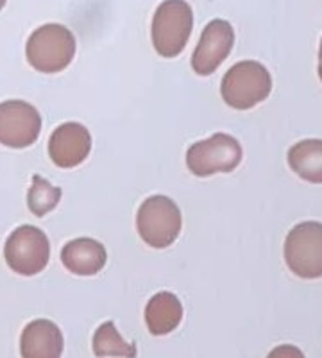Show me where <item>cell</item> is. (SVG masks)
Returning <instances> with one entry per match:
<instances>
[{
  "instance_id": "obj_1",
  "label": "cell",
  "mask_w": 322,
  "mask_h": 358,
  "mask_svg": "<svg viewBox=\"0 0 322 358\" xmlns=\"http://www.w3.org/2000/svg\"><path fill=\"white\" fill-rule=\"evenodd\" d=\"M29 65L41 73L63 72L75 57V36L61 24H45L33 31L25 45Z\"/></svg>"
},
{
  "instance_id": "obj_2",
  "label": "cell",
  "mask_w": 322,
  "mask_h": 358,
  "mask_svg": "<svg viewBox=\"0 0 322 358\" xmlns=\"http://www.w3.org/2000/svg\"><path fill=\"white\" fill-rule=\"evenodd\" d=\"M272 92V78L260 62L245 59L233 65L221 83L224 102L233 110H251Z\"/></svg>"
},
{
  "instance_id": "obj_3",
  "label": "cell",
  "mask_w": 322,
  "mask_h": 358,
  "mask_svg": "<svg viewBox=\"0 0 322 358\" xmlns=\"http://www.w3.org/2000/svg\"><path fill=\"white\" fill-rule=\"evenodd\" d=\"M193 29V11L186 0H163L156 8L151 25L154 50L163 57H177Z\"/></svg>"
},
{
  "instance_id": "obj_4",
  "label": "cell",
  "mask_w": 322,
  "mask_h": 358,
  "mask_svg": "<svg viewBox=\"0 0 322 358\" xmlns=\"http://www.w3.org/2000/svg\"><path fill=\"white\" fill-rule=\"evenodd\" d=\"M183 228L180 206L167 196H151L136 213V229L143 242L154 249L174 244Z\"/></svg>"
},
{
  "instance_id": "obj_5",
  "label": "cell",
  "mask_w": 322,
  "mask_h": 358,
  "mask_svg": "<svg viewBox=\"0 0 322 358\" xmlns=\"http://www.w3.org/2000/svg\"><path fill=\"white\" fill-rule=\"evenodd\" d=\"M242 145L228 133H215L210 138L192 143L186 151V167L197 178L228 174L240 165Z\"/></svg>"
},
{
  "instance_id": "obj_6",
  "label": "cell",
  "mask_w": 322,
  "mask_h": 358,
  "mask_svg": "<svg viewBox=\"0 0 322 358\" xmlns=\"http://www.w3.org/2000/svg\"><path fill=\"white\" fill-rule=\"evenodd\" d=\"M4 258L9 268L20 276H36L49 264L50 242L40 228L24 224L8 236Z\"/></svg>"
},
{
  "instance_id": "obj_7",
  "label": "cell",
  "mask_w": 322,
  "mask_h": 358,
  "mask_svg": "<svg viewBox=\"0 0 322 358\" xmlns=\"http://www.w3.org/2000/svg\"><path fill=\"white\" fill-rule=\"evenodd\" d=\"M285 262L302 280L322 278V222H301L290 229L285 241Z\"/></svg>"
},
{
  "instance_id": "obj_8",
  "label": "cell",
  "mask_w": 322,
  "mask_h": 358,
  "mask_svg": "<svg viewBox=\"0 0 322 358\" xmlns=\"http://www.w3.org/2000/svg\"><path fill=\"white\" fill-rule=\"evenodd\" d=\"M41 133V115L33 104L11 99L0 102V143L25 149L36 143Z\"/></svg>"
},
{
  "instance_id": "obj_9",
  "label": "cell",
  "mask_w": 322,
  "mask_h": 358,
  "mask_svg": "<svg viewBox=\"0 0 322 358\" xmlns=\"http://www.w3.org/2000/svg\"><path fill=\"white\" fill-rule=\"evenodd\" d=\"M235 45V29L228 20L215 18L203 29L192 54V69L197 76H212L231 52Z\"/></svg>"
},
{
  "instance_id": "obj_10",
  "label": "cell",
  "mask_w": 322,
  "mask_h": 358,
  "mask_svg": "<svg viewBox=\"0 0 322 358\" xmlns=\"http://www.w3.org/2000/svg\"><path fill=\"white\" fill-rule=\"evenodd\" d=\"M92 151V134L82 124L65 122L54 129L49 138V156L59 169L81 165Z\"/></svg>"
},
{
  "instance_id": "obj_11",
  "label": "cell",
  "mask_w": 322,
  "mask_h": 358,
  "mask_svg": "<svg viewBox=\"0 0 322 358\" xmlns=\"http://www.w3.org/2000/svg\"><path fill=\"white\" fill-rule=\"evenodd\" d=\"M63 348L61 330L49 319H34L22 331V358H61Z\"/></svg>"
},
{
  "instance_id": "obj_12",
  "label": "cell",
  "mask_w": 322,
  "mask_h": 358,
  "mask_svg": "<svg viewBox=\"0 0 322 358\" xmlns=\"http://www.w3.org/2000/svg\"><path fill=\"white\" fill-rule=\"evenodd\" d=\"M61 262L75 276H95L106 265L108 252L101 242L81 236L63 245Z\"/></svg>"
},
{
  "instance_id": "obj_13",
  "label": "cell",
  "mask_w": 322,
  "mask_h": 358,
  "mask_svg": "<svg viewBox=\"0 0 322 358\" xmlns=\"http://www.w3.org/2000/svg\"><path fill=\"white\" fill-rule=\"evenodd\" d=\"M183 321V305L172 292H158L145 306V324L154 337L168 335Z\"/></svg>"
},
{
  "instance_id": "obj_14",
  "label": "cell",
  "mask_w": 322,
  "mask_h": 358,
  "mask_svg": "<svg viewBox=\"0 0 322 358\" xmlns=\"http://www.w3.org/2000/svg\"><path fill=\"white\" fill-rule=\"evenodd\" d=\"M288 165L308 183L322 185V140H301L290 147Z\"/></svg>"
},
{
  "instance_id": "obj_15",
  "label": "cell",
  "mask_w": 322,
  "mask_h": 358,
  "mask_svg": "<svg viewBox=\"0 0 322 358\" xmlns=\"http://www.w3.org/2000/svg\"><path fill=\"white\" fill-rule=\"evenodd\" d=\"M136 344L126 342L122 335L117 331L113 321L102 322L94 335V355L98 358L104 357H120V358H136Z\"/></svg>"
},
{
  "instance_id": "obj_16",
  "label": "cell",
  "mask_w": 322,
  "mask_h": 358,
  "mask_svg": "<svg viewBox=\"0 0 322 358\" xmlns=\"http://www.w3.org/2000/svg\"><path fill=\"white\" fill-rule=\"evenodd\" d=\"M61 188L54 187L45 178L34 174L33 185L29 188L27 206L36 217H43L50 213L61 201Z\"/></svg>"
},
{
  "instance_id": "obj_17",
  "label": "cell",
  "mask_w": 322,
  "mask_h": 358,
  "mask_svg": "<svg viewBox=\"0 0 322 358\" xmlns=\"http://www.w3.org/2000/svg\"><path fill=\"white\" fill-rule=\"evenodd\" d=\"M267 358H306V357L298 346H292V344H281V346L274 348Z\"/></svg>"
},
{
  "instance_id": "obj_18",
  "label": "cell",
  "mask_w": 322,
  "mask_h": 358,
  "mask_svg": "<svg viewBox=\"0 0 322 358\" xmlns=\"http://www.w3.org/2000/svg\"><path fill=\"white\" fill-rule=\"evenodd\" d=\"M319 78L322 81V38H321V47H319Z\"/></svg>"
},
{
  "instance_id": "obj_19",
  "label": "cell",
  "mask_w": 322,
  "mask_h": 358,
  "mask_svg": "<svg viewBox=\"0 0 322 358\" xmlns=\"http://www.w3.org/2000/svg\"><path fill=\"white\" fill-rule=\"evenodd\" d=\"M6 2H8V0H0V9L4 8V6H6Z\"/></svg>"
}]
</instances>
